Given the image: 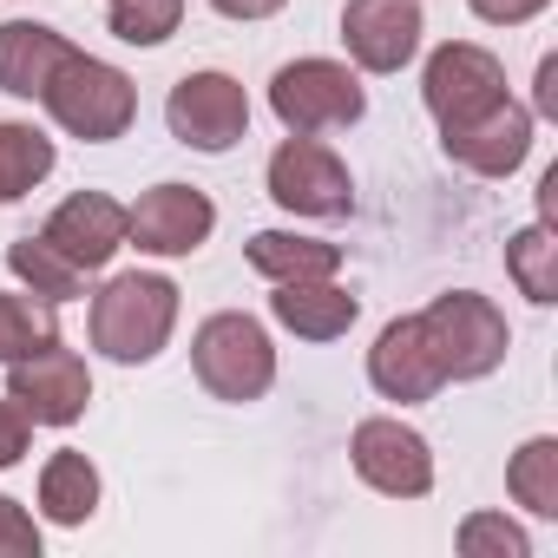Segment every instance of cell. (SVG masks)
Masks as SVG:
<instances>
[{"label":"cell","instance_id":"6da1fadb","mask_svg":"<svg viewBox=\"0 0 558 558\" xmlns=\"http://www.w3.org/2000/svg\"><path fill=\"white\" fill-rule=\"evenodd\" d=\"M178 323V283L151 269H125L93 296V349L112 362H151L171 342Z\"/></svg>","mask_w":558,"mask_h":558},{"label":"cell","instance_id":"7a4b0ae2","mask_svg":"<svg viewBox=\"0 0 558 558\" xmlns=\"http://www.w3.org/2000/svg\"><path fill=\"white\" fill-rule=\"evenodd\" d=\"M40 106H47L73 138L106 145V138H125V125H132V112H138V93H132V80H125L119 66H106V60H93V53L73 47V53L53 66Z\"/></svg>","mask_w":558,"mask_h":558},{"label":"cell","instance_id":"3957f363","mask_svg":"<svg viewBox=\"0 0 558 558\" xmlns=\"http://www.w3.org/2000/svg\"><path fill=\"white\" fill-rule=\"evenodd\" d=\"M421 336L434 349L440 381H480V375H493L506 362V342H512L506 316L486 296H473V290H453L434 310H421Z\"/></svg>","mask_w":558,"mask_h":558},{"label":"cell","instance_id":"277c9868","mask_svg":"<svg viewBox=\"0 0 558 558\" xmlns=\"http://www.w3.org/2000/svg\"><path fill=\"white\" fill-rule=\"evenodd\" d=\"M191 368L217 401H263L276 381V349L250 316H210L191 342Z\"/></svg>","mask_w":558,"mask_h":558},{"label":"cell","instance_id":"5b68a950","mask_svg":"<svg viewBox=\"0 0 558 558\" xmlns=\"http://www.w3.org/2000/svg\"><path fill=\"white\" fill-rule=\"evenodd\" d=\"M269 106L296 138H316V132H336V125H355L362 119V80L336 60H296L269 80Z\"/></svg>","mask_w":558,"mask_h":558},{"label":"cell","instance_id":"8992f818","mask_svg":"<svg viewBox=\"0 0 558 558\" xmlns=\"http://www.w3.org/2000/svg\"><path fill=\"white\" fill-rule=\"evenodd\" d=\"M269 197L296 210V217H349L355 204V184H349V165L316 145V138H283L269 158Z\"/></svg>","mask_w":558,"mask_h":558},{"label":"cell","instance_id":"52a82bcc","mask_svg":"<svg viewBox=\"0 0 558 558\" xmlns=\"http://www.w3.org/2000/svg\"><path fill=\"white\" fill-rule=\"evenodd\" d=\"M421 93H427V112L440 119V132H460V125H473L480 112H493L506 99V66L486 47H440L427 60Z\"/></svg>","mask_w":558,"mask_h":558},{"label":"cell","instance_id":"ba28073f","mask_svg":"<svg viewBox=\"0 0 558 558\" xmlns=\"http://www.w3.org/2000/svg\"><path fill=\"white\" fill-rule=\"evenodd\" d=\"M165 119L191 151H230L250 132V99L230 73H184L165 99Z\"/></svg>","mask_w":558,"mask_h":558},{"label":"cell","instance_id":"9c48e42d","mask_svg":"<svg viewBox=\"0 0 558 558\" xmlns=\"http://www.w3.org/2000/svg\"><path fill=\"white\" fill-rule=\"evenodd\" d=\"M8 395L21 401V414H27V421L73 427V421L86 414V401H93V375H86V362L53 336V342H40L34 355H21V362H14Z\"/></svg>","mask_w":558,"mask_h":558},{"label":"cell","instance_id":"30bf717a","mask_svg":"<svg viewBox=\"0 0 558 558\" xmlns=\"http://www.w3.org/2000/svg\"><path fill=\"white\" fill-rule=\"evenodd\" d=\"M210 223H217V210H210V197L191 191V184H158V191H145V197L125 210V236H132L145 256H191V250L210 236Z\"/></svg>","mask_w":558,"mask_h":558},{"label":"cell","instance_id":"8fae6325","mask_svg":"<svg viewBox=\"0 0 558 558\" xmlns=\"http://www.w3.org/2000/svg\"><path fill=\"white\" fill-rule=\"evenodd\" d=\"M355 473L388 499H421L434 486V453L401 421H362L355 427Z\"/></svg>","mask_w":558,"mask_h":558},{"label":"cell","instance_id":"7c38bea8","mask_svg":"<svg viewBox=\"0 0 558 558\" xmlns=\"http://www.w3.org/2000/svg\"><path fill=\"white\" fill-rule=\"evenodd\" d=\"M40 243H53L73 269L93 276V269H106V263L119 256V243H125V204L106 197V191H80V197H66V204L47 217Z\"/></svg>","mask_w":558,"mask_h":558},{"label":"cell","instance_id":"4fadbf2b","mask_svg":"<svg viewBox=\"0 0 558 558\" xmlns=\"http://www.w3.org/2000/svg\"><path fill=\"white\" fill-rule=\"evenodd\" d=\"M342 40H349L355 66L401 73L414 60V47H421V8H414V0H349Z\"/></svg>","mask_w":558,"mask_h":558},{"label":"cell","instance_id":"5bb4252c","mask_svg":"<svg viewBox=\"0 0 558 558\" xmlns=\"http://www.w3.org/2000/svg\"><path fill=\"white\" fill-rule=\"evenodd\" d=\"M440 138H447V158H460L466 171H480V178H506V171H519L525 151H532V112L512 106V99H499V106L480 112L473 125L440 132Z\"/></svg>","mask_w":558,"mask_h":558},{"label":"cell","instance_id":"9a60e30c","mask_svg":"<svg viewBox=\"0 0 558 558\" xmlns=\"http://www.w3.org/2000/svg\"><path fill=\"white\" fill-rule=\"evenodd\" d=\"M368 381L388 401H434L440 395V368H434V349L421 336V316H401L381 329V342L368 349Z\"/></svg>","mask_w":558,"mask_h":558},{"label":"cell","instance_id":"2e32d148","mask_svg":"<svg viewBox=\"0 0 558 558\" xmlns=\"http://www.w3.org/2000/svg\"><path fill=\"white\" fill-rule=\"evenodd\" d=\"M73 53L66 34L40 27V21H8L0 27V93H14V99H40L53 66Z\"/></svg>","mask_w":558,"mask_h":558},{"label":"cell","instance_id":"e0dca14e","mask_svg":"<svg viewBox=\"0 0 558 558\" xmlns=\"http://www.w3.org/2000/svg\"><path fill=\"white\" fill-rule=\"evenodd\" d=\"M269 310H276V323L296 329L303 342H336V336H349V323H355V296L336 290L329 276H310V283H276Z\"/></svg>","mask_w":558,"mask_h":558},{"label":"cell","instance_id":"ac0fdd59","mask_svg":"<svg viewBox=\"0 0 558 558\" xmlns=\"http://www.w3.org/2000/svg\"><path fill=\"white\" fill-rule=\"evenodd\" d=\"M250 263L269 276V283H310V276H336L342 250L323 236H290V230H256L250 236Z\"/></svg>","mask_w":558,"mask_h":558},{"label":"cell","instance_id":"d6986e66","mask_svg":"<svg viewBox=\"0 0 558 558\" xmlns=\"http://www.w3.org/2000/svg\"><path fill=\"white\" fill-rule=\"evenodd\" d=\"M40 506H47L53 525H86L93 506H99V473H93V460L73 453V447L53 453L47 473H40Z\"/></svg>","mask_w":558,"mask_h":558},{"label":"cell","instance_id":"ffe728a7","mask_svg":"<svg viewBox=\"0 0 558 558\" xmlns=\"http://www.w3.org/2000/svg\"><path fill=\"white\" fill-rule=\"evenodd\" d=\"M506 493H512L525 512L558 519V440H551V434H538V440H525V447L512 453V466H506Z\"/></svg>","mask_w":558,"mask_h":558},{"label":"cell","instance_id":"44dd1931","mask_svg":"<svg viewBox=\"0 0 558 558\" xmlns=\"http://www.w3.org/2000/svg\"><path fill=\"white\" fill-rule=\"evenodd\" d=\"M8 269L21 276L34 296H47V303H73V296H86V269H73V263H66L53 243H40V236H21V243L8 250Z\"/></svg>","mask_w":558,"mask_h":558},{"label":"cell","instance_id":"7402d4cb","mask_svg":"<svg viewBox=\"0 0 558 558\" xmlns=\"http://www.w3.org/2000/svg\"><path fill=\"white\" fill-rule=\"evenodd\" d=\"M53 171V138L34 125H0V204L27 197Z\"/></svg>","mask_w":558,"mask_h":558},{"label":"cell","instance_id":"603a6c76","mask_svg":"<svg viewBox=\"0 0 558 558\" xmlns=\"http://www.w3.org/2000/svg\"><path fill=\"white\" fill-rule=\"evenodd\" d=\"M506 269H512V283L532 296V303H558V236L551 223H532L506 243Z\"/></svg>","mask_w":558,"mask_h":558},{"label":"cell","instance_id":"cb8c5ba5","mask_svg":"<svg viewBox=\"0 0 558 558\" xmlns=\"http://www.w3.org/2000/svg\"><path fill=\"white\" fill-rule=\"evenodd\" d=\"M60 329H53V303L40 296H0V362H21V355H34L40 342H53Z\"/></svg>","mask_w":558,"mask_h":558},{"label":"cell","instance_id":"d4e9b609","mask_svg":"<svg viewBox=\"0 0 558 558\" xmlns=\"http://www.w3.org/2000/svg\"><path fill=\"white\" fill-rule=\"evenodd\" d=\"M106 21H112L119 40H132V47H158V40L178 34L184 0H106Z\"/></svg>","mask_w":558,"mask_h":558},{"label":"cell","instance_id":"484cf974","mask_svg":"<svg viewBox=\"0 0 558 558\" xmlns=\"http://www.w3.org/2000/svg\"><path fill=\"white\" fill-rule=\"evenodd\" d=\"M460 551H466V558H486V551H493V558H525L532 545H525V532L506 525L499 512H480V519L460 525Z\"/></svg>","mask_w":558,"mask_h":558},{"label":"cell","instance_id":"4316f807","mask_svg":"<svg viewBox=\"0 0 558 558\" xmlns=\"http://www.w3.org/2000/svg\"><path fill=\"white\" fill-rule=\"evenodd\" d=\"M0 551H14V558H40V525H34L14 499H0Z\"/></svg>","mask_w":558,"mask_h":558},{"label":"cell","instance_id":"83f0119b","mask_svg":"<svg viewBox=\"0 0 558 558\" xmlns=\"http://www.w3.org/2000/svg\"><path fill=\"white\" fill-rule=\"evenodd\" d=\"M27 453V414H21V401L8 395L0 401V466H14Z\"/></svg>","mask_w":558,"mask_h":558},{"label":"cell","instance_id":"f1b7e54d","mask_svg":"<svg viewBox=\"0 0 558 558\" xmlns=\"http://www.w3.org/2000/svg\"><path fill=\"white\" fill-rule=\"evenodd\" d=\"M538 8H545V0H473V14L493 21V27H519V21H532Z\"/></svg>","mask_w":558,"mask_h":558},{"label":"cell","instance_id":"f546056e","mask_svg":"<svg viewBox=\"0 0 558 558\" xmlns=\"http://www.w3.org/2000/svg\"><path fill=\"white\" fill-rule=\"evenodd\" d=\"M538 112H545V119H558V53H545V60H538Z\"/></svg>","mask_w":558,"mask_h":558},{"label":"cell","instance_id":"4dcf8cb0","mask_svg":"<svg viewBox=\"0 0 558 558\" xmlns=\"http://www.w3.org/2000/svg\"><path fill=\"white\" fill-rule=\"evenodd\" d=\"M217 14H230V21H263V14H276L283 0H210Z\"/></svg>","mask_w":558,"mask_h":558},{"label":"cell","instance_id":"1f68e13d","mask_svg":"<svg viewBox=\"0 0 558 558\" xmlns=\"http://www.w3.org/2000/svg\"><path fill=\"white\" fill-rule=\"evenodd\" d=\"M538 223H558V171H545L538 184Z\"/></svg>","mask_w":558,"mask_h":558}]
</instances>
